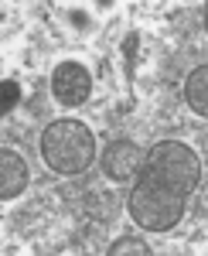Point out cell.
Here are the masks:
<instances>
[{"label": "cell", "instance_id": "3957f363", "mask_svg": "<svg viewBox=\"0 0 208 256\" xmlns=\"http://www.w3.org/2000/svg\"><path fill=\"white\" fill-rule=\"evenodd\" d=\"M144 171H150L157 181H164L168 188L181 192V195H191L198 188V181H202L198 154L191 150L188 144H181V140H160V144H154Z\"/></svg>", "mask_w": 208, "mask_h": 256}, {"label": "cell", "instance_id": "5b68a950", "mask_svg": "<svg viewBox=\"0 0 208 256\" xmlns=\"http://www.w3.org/2000/svg\"><path fill=\"white\" fill-rule=\"evenodd\" d=\"M140 147L133 140H113L102 154V174L113 181H133L140 171Z\"/></svg>", "mask_w": 208, "mask_h": 256}, {"label": "cell", "instance_id": "7a4b0ae2", "mask_svg": "<svg viewBox=\"0 0 208 256\" xmlns=\"http://www.w3.org/2000/svg\"><path fill=\"white\" fill-rule=\"evenodd\" d=\"M136 184L130 192V218L147 229V232H168L184 218V198L181 192L168 188L164 181H157L150 171H136Z\"/></svg>", "mask_w": 208, "mask_h": 256}, {"label": "cell", "instance_id": "ba28073f", "mask_svg": "<svg viewBox=\"0 0 208 256\" xmlns=\"http://www.w3.org/2000/svg\"><path fill=\"white\" fill-rule=\"evenodd\" d=\"M18 102H20V86L14 79H4V82H0V116L14 113Z\"/></svg>", "mask_w": 208, "mask_h": 256}, {"label": "cell", "instance_id": "8992f818", "mask_svg": "<svg viewBox=\"0 0 208 256\" xmlns=\"http://www.w3.org/2000/svg\"><path fill=\"white\" fill-rule=\"evenodd\" d=\"M28 184H31V174H28L24 158L10 147H0V202L18 198Z\"/></svg>", "mask_w": 208, "mask_h": 256}, {"label": "cell", "instance_id": "9c48e42d", "mask_svg": "<svg viewBox=\"0 0 208 256\" xmlns=\"http://www.w3.org/2000/svg\"><path fill=\"white\" fill-rule=\"evenodd\" d=\"M110 253L113 256H123V253H150V246H147V242H144V239H133V236H126V239H120V242H113V246H110Z\"/></svg>", "mask_w": 208, "mask_h": 256}, {"label": "cell", "instance_id": "52a82bcc", "mask_svg": "<svg viewBox=\"0 0 208 256\" xmlns=\"http://www.w3.org/2000/svg\"><path fill=\"white\" fill-rule=\"evenodd\" d=\"M184 96H188V106L194 110V116H208V68L205 65H198L188 76Z\"/></svg>", "mask_w": 208, "mask_h": 256}, {"label": "cell", "instance_id": "277c9868", "mask_svg": "<svg viewBox=\"0 0 208 256\" xmlns=\"http://www.w3.org/2000/svg\"><path fill=\"white\" fill-rule=\"evenodd\" d=\"M52 96L62 106H82L92 96V76L82 62H58L52 72Z\"/></svg>", "mask_w": 208, "mask_h": 256}, {"label": "cell", "instance_id": "6da1fadb", "mask_svg": "<svg viewBox=\"0 0 208 256\" xmlns=\"http://www.w3.org/2000/svg\"><path fill=\"white\" fill-rule=\"evenodd\" d=\"M41 158L55 174H82L96 160V137L78 120H55L41 134Z\"/></svg>", "mask_w": 208, "mask_h": 256}]
</instances>
